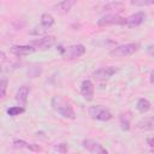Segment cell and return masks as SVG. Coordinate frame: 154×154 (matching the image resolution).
<instances>
[{
    "label": "cell",
    "instance_id": "7402d4cb",
    "mask_svg": "<svg viewBox=\"0 0 154 154\" xmlns=\"http://www.w3.org/2000/svg\"><path fill=\"white\" fill-rule=\"evenodd\" d=\"M53 150L58 152V153H66L67 152V144L66 143H59L53 148Z\"/></svg>",
    "mask_w": 154,
    "mask_h": 154
},
{
    "label": "cell",
    "instance_id": "9c48e42d",
    "mask_svg": "<svg viewBox=\"0 0 154 154\" xmlns=\"http://www.w3.org/2000/svg\"><path fill=\"white\" fill-rule=\"evenodd\" d=\"M117 67L114 66H105V67H100L96 71L93 72V77L96 81H106L109 77H112L114 73H117Z\"/></svg>",
    "mask_w": 154,
    "mask_h": 154
},
{
    "label": "cell",
    "instance_id": "4316f807",
    "mask_svg": "<svg viewBox=\"0 0 154 154\" xmlns=\"http://www.w3.org/2000/svg\"><path fill=\"white\" fill-rule=\"evenodd\" d=\"M6 58V55H5V53L2 52V51H0V59H5Z\"/></svg>",
    "mask_w": 154,
    "mask_h": 154
},
{
    "label": "cell",
    "instance_id": "3957f363",
    "mask_svg": "<svg viewBox=\"0 0 154 154\" xmlns=\"http://www.w3.org/2000/svg\"><path fill=\"white\" fill-rule=\"evenodd\" d=\"M89 116L95 119V120H100V122H107L109 119H112V113L109 109H107L106 107L101 106V105H94V106H90L89 109Z\"/></svg>",
    "mask_w": 154,
    "mask_h": 154
},
{
    "label": "cell",
    "instance_id": "6da1fadb",
    "mask_svg": "<svg viewBox=\"0 0 154 154\" xmlns=\"http://www.w3.org/2000/svg\"><path fill=\"white\" fill-rule=\"evenodd\" d=\"M52 108L64 118H67V119H75L76 118V114H75V111H73L71 103L67 102L61 96H58V95L53 96V99H52Z\"/></svg>",
    "mask_w": 154,
    "mask_h": 154
},
{
    "label": "cell",
    "instance_id": "277c9868",
    "mask_svg": "<svg viewBox=\"0 0 154 154\" xmlns=\"http://www.w3.org/2000/svg\"><path fill=\"white\" fill-rule=\"evenodd\" d=\"M85 53V47L81 43H77V45H72V46H69L64 49H61V55L64 59H67V60H72V59H77L79 57H82L83 54Z\"/></svg>",
    "mask_w": 154,
    "mask_h": 154
},
{
    "label": "cell",
    "instance_id": "44dd1931",
    "mask_svg": "<svg viewBox=\"0 0 154 154\" xmlns=\"http://www.w3.org/2000/svg\"><path fill=\"white\" fill-rule=\"evenodd\" d=\"M7 84H8V82H7L6 78H1V79H0V99L5 97V95H6Z\"/></svg>",
    "mask_w": 154,
    "mask_h": 154
},
{
    "label": "cell",
    "instance_id": "ac0fdd59",
    "mask_svg": "<svg viewBox=\"0 0 154 154\" xmlns=\"http://www.w3.org/2000/svg\"><path fill=\"white\" fill-rule=\"evenodd\" d=\"M136 108L140 113H147L149 109H150V102L147 100V99H138L137 100V103H136Z\"/></svg>",
    "mask_w": 154,
    "mask_h": 154
},
{
    "label": "cell",
    "instance_id": "5bb4252c",
    "mask_svg": "<svg viewBox=\"0 0 154 154\" xmlns=\"http://www.w3.org/2000/svg\"><path fill=\"white\" fill-rule=\"evenodd\" d=\"M76 1H77V0H63L61 2H59L58 5L54 6V10H55L58 13H60V14L67 13V12L72 8V6L76 4Z\"/></svg>",
    "mask_w": 154,
    "mask_h": 154
},
{
    "label": "cell",
    "instance_id": "8992f818",
    "mask_svg": "<svg viewBox=\"0 0 154 154\" xmlns=\"http://www.w3.org/2000/svg\"><path fill=\"white\" fill-rule=\"evenodd\" d=\"M82 147L91 154H107V149L100 142H97L95 140H91V138L83 140Z\"/></svg>",
    "mask_w": 154,
    "mask_h": 154
},
{
    "label": "cell",
    "instance_id": "d4e9b609",
    "mask_svg": "<svg viewBox=\"0 0 154 154\" xmlns=\"http://www.w3.org/2000/svg\"><path fill=\"white\" fill-rule=\"evenodd\" d=\"M153 2H154V0H143V4L144 5H148V6L153 5Z\"/></svg>",
    "mask_w": 154,
    "mask_h": 154
},
{
    "label": "cell",
    "instance_id": "484cf974",
    "mask_svg": "<svg viewBox=\"0 0 154 154\" xmlns=\"http://www.w3.org/2000/svg\"><path fill=\"white\" fill-rule=\"evenodd\" d=\"M148 52H149V54H150V55H153V46H152V45L148 47Z\"/></svg>",
    "mask_w": 154,
    "mask_h": 154
},
{
    "label": "cell",
    "instance_id": "cb8c5ba5",
    "mask_svg": "<svg viewBox=\"0 0 154 154\" xmlns=\"http://www.w3.org/2000/svg\"><path fill=\"white\" fill-rule=\"evenodd\" d=\"M154 71H150V73H149V79H150V84H153L154 83Z\"/></svg>",
    "mask_w": 154,
    "mask_h": 154
},
{
    "label": "cell",
    "instance_id": "7c38bea8",
    "mask_svg": "<svg viewBox=\"0 0 154 154\" xmlns=\"http://www.w3.org/2000/svg\"><path fill=\"white\" fill-rule=\"evenodd\" d=\"M13 148H16V149H23V148H25V149H29L31 152H41L42 150V148L38 144L28 143V142H25L23 140H14L13 141Z\"/></svg>",
    "mask_w": 154,
    "mask_h": 154
},
{
    "label": "cell",
    "instance_id": "8fae6325",
    "mask_svg": "<svg viewBox=\"0 0 154 154\" xmlns=\"http://www.w3.org/2000/svg\"><path fill=\"white\" fill-rule=\"evenodd\" d=\"M10 52L17 57H24V55H29L31 53L35 52V48L30 45H18V46H12Z\"/></svg>",
    "mask_w": 154,
    "mask_h": 154
},
{
    "label": "cell",
    "instance_id": "e0dca14e",
    "mask_svg": "<svg viewBox=\"0 0 154 154\" xmlns=\"http://www.w3.org/2000/svg\"><path fill=\"white\" fill-rule=\"evenodd\" d=\"M153 125H154L153 117H146L137 123V128L141 130H153Z\"/></svg>",
    "mask_w": 154,
    "mask_h": 154
},
{
    "label": "cell",
    "instance_id": "7a4b0ae2",
    "mask_svg": "<svg viewBox=\"0 0 154 154\" xmlns=\"http://www.w3.org/2000/svg\"><path fill=\"white\" fill-rule=\"evenodd\" d=\"M137 49H138L137 43H125V45H120L113 48L109 52V54L116 58H125V57H130L134 53H136Z\"/></svg>",
    "mask_w": 154,
    "mask_h": 154
},
{
    "label": "cell",
    "instance_id": "30bf717a",
    "mask_svg": "<svg viewBox=\"0 0 154 154\" xmlns=\"http://www.w3.org/2000/svg\"><path fill=\"white\" fill-rule=\"evenodd\" d=\"M81 94L84 100L91 101L94 97V84L90 79H84L81 84Z\"/></svg>",
    "mask_w": 154,
    "mask_h": 154
},
{
    "label": "cell",
    "instance_id": "9a60e30c",
    "mask_svg": "<svg viewBox=\"0 0 154 154\" xmlns=\"http://www.w3.org/2000/svg\"><path fill=\"white\" fill-rule=\"evenodd\" d=\"M105 11L109 12V13H114V14H119L120 12H123L125 10V5L122 2H111L108 5H106L103 7Z\"/></svg>",
    "mask_w": 154,
    "mask_h": 154
},
{
    "label": "cell",
    "instance_id": "52a82bcc",
    "mask_svg": "<svg viewBox=\"0 0 154 154\" xmlns=\"http://www.w3.org/2000/svg\"><path fill=\"white\" fill-rule=\"evenodd\" d=\"M124 17H120L119 14L108 13L103 17H101L97 20L99 26H108V25H124Z\"/></svg>",
    "mask_w": 154,
    "mask_h": 154
},
{
    "label": "cell",
    "instance_id": "4fadbf2b",
    "mask_svg": "<svg viewBox=\"0 0 154 154\" xmlns=\"http://www.w3.org/2000/svg\"><path fill=\"white\" fill-rule=\"evenodd\" d=\"M29 93H30V88L28 85L19 87V89L17 90V94H16V100L19 103V106H25L26 105Z\"/></svg>",
    "mask_w": 154,
    "mask_h": 154
},
{
    "label": "cell",
    "instance_id": "ba28073f",
    "mask_svg": "<svg viewBox=\"0 0 154 154\" xmlns=\"http://www.w3.org/2000/svg\"><path fill=\"white\" fill-rule=\"evenodd\" d=\"M146 17H147V14L143 11L135 12V13H132L131 16H129L124 19V25H126L128 28H136L146 20Z\"/></svg>",
    "mask_w": 154,
    "mask_h": 154
},
{
    "label": "cell",
    "instance_id": "2e32d148",
    "mask_svg": "<svg viewBox=\"0 0 154 154\" xmlns=\"http://www.w3.org/2000/svg\"><path fill=\"white\" fill-rule=\"evenodd\" d=\"M119 125H120L122 130H124V131H129L130 130V126H131L130 113H122L119 116Z\"/></svg>",
    "mask_w": 154,
    "mask_h": 154
},
{
    "label": "cell",
    "instance_id": "d6986e66",
    "mask_svg": "<svg viewBox=\"0 0 154 154\" xmlns=\"http://www.w3.org/2000/svg\"><path fill=\"white\" fill-rule=\"evenodd\" d=\"M53 24H54V18H53L52 14H49V13H43V14L41 16V25H42V28L49 29L51 26H53Z\"/></svg>",
    "mask_w": 154,
    "mask_h": 154
},
{
    "label": "cell",
    "instance_id": "ffe728a7",
    "mask_svg": "<svg viewBox=\"0 0 154 154\" xmlns=\"http://www.w3.org/2000/svg\"><path fill=\"white\" fill-rule=\"evenodd\" d=\"M24 111H25V109H24V106H12V107L7 108L6 113H7L8 116H11V117H17V116L22 114Z\"/></svg>",
    "mask_w": 154,
    "mask_h": 154
},
{
    "label": "cell",
    "instance_id": "603a6c76",
    "mask_svg": "<svg viewBox=\"0 0 154 154\" xmlns=\"http://www.w3.org/2000/svg\"><path fill=\"white\" fill-rule=\"evenodd\" d=\"M147 143H148L149 148L153 149V137H148V138H147Z\"/></svg>",
    "mask_w": 154,
    "mask_h": 154
},
{
    "label": "cell",
    "instance_id": "5b68a950",
    "mask_svg": "<svg viewBox=\"0 0 154 154\" xmlns=\"http://www.w3.org/2000/svg\"><path fill=\"white\" fill-rule=\"evenodd\" d=\"M57 42V38L54 36H43L40 38H36L30 42V46L35 48V51H47L52 48Z\"/></svg>",
    "mask_w": 154,
    "mask_h": 154
}]
</instances>
